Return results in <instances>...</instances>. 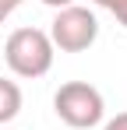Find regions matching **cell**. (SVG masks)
Listing matches in <instances>:
<instances>
[{"instance_id": "30bf717a", "label": "cell", "mask_w": 127, "mask_h": 130, "mask_svg": "<svg viewBox=\"0 0 127 130\" xmlns=\"http://www.w3.org/2000/svg\"><path fill=\"white\" fill-rule=\"evenodd\" d=\"M0 130H7V127H0Z\"/></svg>"}, {"instance_id": "3957f363", "label": "cell", "mask_w": 127, "mask_h": 130, "mask_svg": "<svg viewBox=\"0 0 127 130\" xmlns=\"http://www.w3.org/2000/svg\"><path fill=\"white\" fill-rule=\"evenodd\" d=\"M46 35H49L53 49H60V53H85L88 46L99 39V21H95V14L88 7L71 4V7L57 11V18H53V25H49Z\"/></svg>"}, {"instance_id": "7a4b0ae2", "label": "cell", "mask_w": 127, "mask_h": 130, "mask_svg": "<svg viewBox=\"0 0 127 130\" xmlns=\"http://www.w3.org/2000/svg\"><path fill=\"white\" fill-rule=\"evenodd\" d=\"M53 109L67 127L74 130H92L106 112V102L99 95V88H92L88 81H67L57 88L53 95Z\"/></svg>"}, {"instance_id": "ba28073f", "label": "cell", "mask_w": 127, "mask_h": 130, "mask_svg": "<svg viewBox=\"0 0 127 130\" xmlns=\"http://www.w3.org/2000/svg\"><path fill=\"white\" fill-rule=\"evenodd\" d=\"M21 0H0V7H4V11H7V14H11V11H14V7H18Z\"/></svg>"}, {"instance_id": "9c48e42d", "label": "cell", "mask_w": 127, "mask_h": 130, "mask_svg": "<svg viewBox=\"0 0 127 130\" xmlns=\"http://www.w3.org/2000/svg\"><path fill=\"white\" fill-rule=\"evenodd\" d=\"M4 21H7V11H4V7H0V25H4Z\"/></svg>"}, {"instance_id": "8992f818", "label": "cell", "mask_w": 127, "mask_h": 130, "mask_svg": "<svg viewBox=\"0 0 127 130\" xmlns=\"http://www.w3.org/2000/svg\"><path fill=\"white\" fill-rule=\"evenodd\" d=\"M103 130H127V112H117V116H113Z\"/></svg>"}, {"instance_id": "5b68a950", "label": "cell", "mask_w": 127, "mask_h": 130, "mask_svg": "<svg viewBox=\"0 0 127 130\" xmlns=\"http://www.w3.org/2000/svg\"><path fill=\"white\" fill-rule=\"evenodd\" d=\"M99 7H106L113 18H117V25H124L127 28V0H95Z\"/></svg>"}, {"instance_id": "52a82bcc", "label": "cell", "mask_w": 127, "mask_h": 130, "mask_svg": "<svg viewBox=\"0 0 127 130\" xmlns=\"http://www.w3.org/2000/svg\"><path fill=\"white\" fill-rule=\"evenodd\" d=\"M42 4H46V7H57V11H60V7H71L74 0H42Z\"/></svg>"}, {"instance_id": "277c9868", "label": "cell", "mask_w": 127, "mask_h": 130, "mask_svg": "<svg viewBox=\"0 0 127 130\" xmlns=\"http://www.w3.org/2000/svg\"><path fill=\"white\" fill-rule=\"evenodd\" d=\"M18 112H21V88L7 77H0V127L11 123Z\"/></svg>"}, {"instance_id": "6da1fadb", "label": "cell", "mask_w": 127, "mask_h": 130, "mask_svg": "<svg viewBox=\"0 0 127 130\" xmlns=\"http://www.w3.org/2000/svg\"><path fill=\"white\" fill-rule=\"evenodd\" d=\"M57 49L49 42V35L42 28H18L11 32V39L4 46V60L18 77H42L49 74Z\"/></svg>"}]
</instances>
